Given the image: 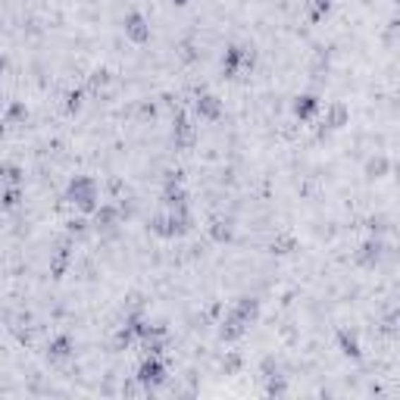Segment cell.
<instances>
[{
	"label": "cell",
	"mask_w": 400,
	"mask_h": 400,
	"mask_svg": "<svg viewBox=\"0 0 400 400\" xmlns=\"http://www.w3.org/2000/svg\"><path fill=\"white\" fill-rule=\"evenodd\" d=\"M66 200L78 210L82 216H91L100 203V191H97V181L91 176H72L66 185Z\"/></svg>",
	"instance_id": "obj_1"
},
{
	"label": "cell",
	"mask_w": 400,
	"mask_h": 400,
	"mask_svg": "<svg viewBox=\"0 0 400 400\" xmlns=\"http://www.w3.org/2000/svg\"><path fill=\"white\" fill-rule=\"evenodd\" d=\"M135 378H138V384H141V388L150 394V391H157V388H163V384H166L169 369H166V363L159 360L157 353H147L141 360V366H138V375Z\"/></svg>",
	"instance_id": "obj_2"
},
{
	"label": "cell",
	"mask_w": 400,
	"mask_h": 400,
	"mask_svg": "<svg viewBox=\"0 0 400 400\" xmlns=\"http://www.w3.org/2000/svg\"><path fill=\"white\" fill-rule=\"evenodd\" d=\"M172 144H176L178 150H188L198 144V128H194L191 116H188L185 110H178L176 116H172Z\"/></svg>",
	"instance_id": "obj_3"
},
{
	"label": "cell",
	"mask_w": 400,
	"mask_h": 400,
	"mask_svg": "<svg viewBox=\"0 0 400 400\" xmlns=\"http://www.w3.org/2000/svg\"><path fill=\"white\" fill-rule=\"evenodd\" d=\"M194 229V216L191 207H176V210H166V235L163 238H185L188 231Z\"/></svg>",
	"instance_id": "obj_4"
},
{
	"label": "cell",
	"mask_w": 400,
	"mask_h": 400,
	"mask_svg": "<svg viewBox=\"0 0 400 400\" xmlns=\"http://www.w3.org/2000/svg\"><path fill=\"white\" fill-rule=\"evenodd\" d=\"M388 253V244H384L382 235H369L366 241L360 244V250H356V263L366 266V269H375L382 263V257Z\"/></svg>",
	"instance_id": "obj_5"
},
{
	"label": "cell",
	"mask_w": 400,
	"mask_h": 400,
	"mask_svg": "<svg viewBox=\"0 0 400 400\" xmlns=\"http://www.w3.org/2000/svg\"><path fill=\"white\" fill-rule=\"evenodd\" d=\"M122 32H126V38L132 41V44H147L150 41V23L144 13H126V19H122Z\"/></svg>",
	"instance_id": "obj_6"
},
{
	"label": "cell",
	"mask_w": 400,
	"mask_h": 400,
	"mask_svg": "<svg viewBox=\"0 0 400 400\" xmlns=\"http://www.w3.org/2000/svg\"><path fill=\"white\" fill-rule=\"evenodd\" d=\"M222 113H225L222 97H216V94H210V91L198 94V100H194V116H198L200 122H219Z\"/></svg>",
	"instance_id": "obj_7"
},
{
	"label": "cell",
	"mask_w": 400,
	"mask_h": 400,
	"mask_svg": "<svg viewBox=\"0 0 400 400\" xmlns=\"http://www.w3.org/2000/svg\"><path fill=\"white\" fill-rule=\"evenodd\" d=\"M344 126H351V107L334 100V104L325 107V116H322V128L319 135H329V132H341Z\"/></svg>",
	"instance_id": "obj_8"
},
{
	"label": "cell",
	"mask_w": 400,
	"mask_h": 400,
	"mask_svg": "<svg viewBox=\"0 0 400 400\" xmlns=\"http://www.w3.org/2000/svg\"><path fill=\"white\" fill-rule=\"evenodd\" d=\"M235 316L241 319V322L250 329V325H257L260 322V316H263V303H260V297H253V294H244V297H238L235 301Z\"/></svg>",
	"instance_id": "obj_9"
},
{
	"label": "cell",
	"mask_w": 400,
	"mask_h": 400,
	"mask_svg": "<svg viewBox=\"0 0 400 400\" xmlns=\"http://www.w3.org/2000/svg\"><path fill=\"white\" fill-rule=\"evenodd\" d=\"M216 334H219L222 344H235V341H241L244 334H247V325L235 316V310H229V313H225V316L219 319V329H216Z\"/></svg>",
	"instance_id": "obj_10"
},
{
	"label": "cell",
	"mask_w": 400,
	"mask_h": 400,
	"mask_svg": "<svg viewBox=\"0 0 400 400\" xmlns=\"http://www.w3.org/2000/svg\"><path fill=\"white\" fill-rule=\"evenodd\" d=\"M291 110H294V116L301 122H313L319 113H322V100H319V94H297Z\"/></svg>",
	"instance_id": "obj_11"
},
{
	"label": "cell",
	"mask_w": 400,
	"mask_h": 400,
	"mask_svg": "<svg viewBox=\"0 0 400 400\" xmlns=\"http://www.w3.org/2000/svg\"><path fill=\"white\" fill-rule=\"evenodd\" d=\"M94 219H91V225L97 231H113L116 225L122 222V213H119V207H113V203H97V210H94Z\"/></svg>",
	"instance_id": "obj_12"
},
{
	"label": "cell",
	"mask_w": 400,
	"mask_h": 400,
	"mask_svg": "<svg viewBox=\"0 0 400 400\" xmlns=\"http://www.w3.org/2000/svg\"><path fill=\"white\" fill-rule=\"evenodd\" d=\"M72 353H75L72 334H54V338L47 341V360L50 363H63V360H69Z\"/></svg>",
	"instance_id": "obj_13"
},
{
	"label": "cell",
	"mask_w": 400,
	"mask_h": 400,
	"mask_svg": "<svg viewBox=\"0 0 400 400\" xmlns=\"http://www.w3.org/2000/svg\"><path fill=\"white\" fill-rule=\"evenodd\" d=\"M69 263H72V241L66 238V241H63L54 253H50V275H54V279H63V275H66V269H69Z\"/></svg>",
	"instance_id": "obj_14"
},
{
	"label": "cell",
	"mask_w": 400,
	"mask_h": 400,
	"mask_svg": "<svg viewBox=\"0 0 400 400\" xmlns=\"http://www.w3.org/2000/svg\"><path fill=\"white\" fill-rule=\"evenodd\" d=\"M241 75V44H229L222 54V78Z\"/></svg>",
	"instance_id": "obj_15"
},
{
	"label": "cell",
	"mask_w": 400,
	"mask_h": 400,
	"mask_svg": "<svg viewBox=\"0 0 400 400\" xmlns=\"http://www.w3.org/2000/svg\"><path fill=\"white\" fill-rule=\"evenodd\" d=\"M338 351L347 356V360H360L363 356V347H360V338L351 332V329H338Z\"/></svg>",
	"instance_id": "obj_16"
},
{
	"label": "cell",
	"mask_w": 400,
	"mask_h": 400,
	"mask_svg": "<svg viewBox=\"0 0 400 400\" xmlns=\"http://www.w3.org/2000/svg\"><path fill=\"white\" fill-rule=\"evenodd\" d=\"M210 238L216 244H231L235 241V222L231 219H213L210 222Z\"/></svg>",
	"instance_id": "obj_17"
},
{
	"label": "cell",
	"mask_w": 400,
	"mask_h": 400,
	"mask_svg": "<svg viewBox=\"0 0 400 400\" xmlns=\"http://www.w3.org/2000/svg\"><path fill=\"white\" fill-rule=\"evenodd\" d=\"M185 203H188V191H185V185H163V207H166V210L185 207Z\"/></svg>",
	"instance_id": "obj_18"
},
{
	"label": "cell",
	"mask_w": 400,
	"mask_h": 400,
	"mask_svg": "<svg viewBox=\"0 0 400 400\" xmlns=\"http://www.w3.org/2000/svg\"><path fill=\"white\" fill-rule=\"evenodd\" d=\"M391 172V159L384 157V154H375V157H369L366 159V178H384Z\"/></svg>",
	"instance_id": "obj_19"
},
{
	"label": "cell",
	"mask_w": 400,
	"mask_h": 400,
	"mask_svg": "<svg viewBox=\"0 0 400 400\" xmlns=\"http://www.w3.org/2000/svg\"><path fill=\"white\" fill-rule=\"evenodd\" d=\"M23 200H25L23 185H4V188H0V207H4V210H16Z\"/></svg>",
	"instance_id": "obj_20"
},
{
	"label": "cell",
	"mask_w": 400,
	"mask_h": 400,
	"mask_svg": "<svg viewBox=\"0 0 400 400\" xmlns=\"http://www.w3.org/2000/svg\"><path fill=\"white\" fill-rule=\"evenodd\" d=\"M25 119H28L25 100H13V104L6 107V113H4V122H6V126H16V122H25Z\"/></svg>",
	"instance_id": "obj_21"
},
{
	"label": "cell",
	"mask_w": 400,
	"mask_h": 400,
	"mask_svg": "<svg viewBox=\"0 0 400 400\" xmlns=\"http://www.w3.org/2000/svg\"><path fill=\"white\" fill-rule=\"evenodd\" d=\"M132 341H135V332H132V325H122L119 332L113 334V351H128V347H132Z\"/></svg>",
	"instance_id": "obj_22"
},
{
	"label": "cell",
	"mask_w": 400,
	"mask_h": 400,
	"mask_svg": "<svg viewBox=\"0 0 400 400\" xmlns=\"http://www.w3.org/2000/svg\"><path fill=\"white\" fill-rule=\"evenodd\" d=\"M297 250V238L294 235H279L272 241V253H279V257H288V253Z\"/></svg>",
	"instance_id": "obj_23"
},
{
	"label": "cell",
	"mask_w": 400,
	"mask_h": 400,
	"mask_svg": "<svg viewBox=\"0 0 400 400\" xmlns=\"http://www.w3.org/2000/svg\"><path fill=\"white\" fill-rule=\"evenodd\" d=\"M332 6H334V0H310V19L313 23H322L332 13Z\"/></svg>",
	"instance_id": "obj_24"
},
{
	"label": "cell",
	"mask_w": 400,
	"mask_h": 400,
	"mask_svg": "<svg viewBox=\"0 0 400 400\" xmlns=\"http://www.w3.org/2000/svg\"><path fill=\"white\" fill-rule=\"evenodd\" d=\"M107 85H110V72H107V69H94L91 78H88V91L91 94H100Z\"/></svg>",
	"instance_id": "obj_25"
},
{
	"label": "cell",
	"mask_w": 400,
	"mask_h": 400,
	"mask_svg": "<svg viewBox=\"0 0 400 400\" xmlns=\"http://www.w3.org/2000/svg\"><path fill=\"white\" fill-rule=\"evenodd\" d=\"M82 107H85V91H82V88L69 91V94H66V113H69V116H78V113H82Z\"/></svg>",
	"instance_id": "obj_26"
},
{
	"label": "cell",
	"mask_w": 400,
	"mask_h": 400,
	"mask_svg": "<svg viewBox=\"0 0 400 400\" xmlns=\"http://www.w3.org/2000/svg\"><path fill=\"white\" fill-rule=\"evenodd\" d=\"M266 394H269V397H281V394H288L285 375H272V378H266Z\"/></svg>",
	"instance_id": "obj_27"
},
{
	"label": "cell",
	"mask_w": 400,
	"mask_h": 400,
	"mask_svg": "<svg viewBox=\"0 0 400 400\" xmlns=\"http://www.w3.org/2000/svg\"><path fill=\"white\" fill-rule=\"evenodd\" d=\"M4 172H6V185H23L25 181V169L19 163H4Z\"/></svg>",
	"instance_id": "obj_28"
},
{
	"label": "cell",
	"mask_w": 400,
	"mask_h": 400,
	"mask_svg": "<svg viewBox=\"0 0 400 400\" xmlns=\"http://www.w3.org/2000/svg\"><path fill=\"white\" fill-rule=\"evenodd\" d=\"M272 375H279V363H275V356H266L263 363H260V378H272Z\"/></svg>",
	"instance_id": "obj_29"
},
{
	"label": "cell",
	"mask_w": 400,
	"mask_h": 400,
	"mask_svg": "<svg viewBox=\"0 0 400 400\" xmlns=\"http://www.w3.org/2000/svg\"><path fill=\"white\" fill-rule=\"evenodd\" d=\"M257 66V50L253 47H241V72H250Z\"/></svg>",
	"instance_id": "obj_30"
},
{
	"label": "cell",
	"mask_w": 400,
	"mask_h": 400,
	"mask_svg": "<svg viewBox=\"0 0 400 400\" xmlns=\"http://www.w3.org/2000/svg\"><path fill=\"white\" fill-rule=\"evenodd\" d=\"M88 219H85V216H75V219H69L66 222V229H69V235H85V231H88Z\"/></svg>",
	"instance_id": "obj_31"
},
{
	"label": "cell",
	"mask_w": 400,
	"mask_h": 400,
	"mask_svg": "<svg viewBox=\"0 0 400 400\" xmlns=\"http://www.w3.org/2000/svg\"><path fill=\"white\" fill-rule=\"evenodd\" d=\"M147 225H150V231H154V235L163 238V235H166V213H154Z\"/></svg>",
	"instance_id": "obj_32"
},
{
	"label": "cell",
	"mask_w": 400,
	"mask_h": 400,
	"mask_svg": "<svg viewBox=\"0 0 400 400\" xmlns=\"http://www.w3.org/2000/svg\"><path fill=\"white\" fill-rule=\"evenodd\" d=\"M384 229H391L384 216H372V219H369V231H372V235H382Z\"/></svg>",
	"instance_id": "obj_33"
},
{
	"label": "cell",
	"mask_w": 400,
	"mask_h": 400,
	"mask_svg": "<svg viewBox=\"0 0 400 400\" xmlns=\"http://www.w3.org/2000/svg\"><path fill=\"white\" fill-rule=\"evenodd\" d=\"M181 181H185V172H181V169H169V172H166L163 185H181Z\"/></svg>",
	"instance_id": "obj_34"
},
{
	"label": "cell",
	"mask_w": 400,
	"mask_h": 400,
	"mask_svg": "<svg viewBox=\"0 0 400 400\" xmlns=\"http://www.w3.org/2000/svg\"><path fill=\"white\" fill-rule=\"evenodd\" d=\"M235 369H241V356L229 353V356H225V372H235Z\"/></svg>",
	"instance_id": "obj_35"
},
{
	"label": "cell",
	"mask_w": 400,
	"mask_h": 400,
	"mask_svg": "<svg viewBox=\"0 0 400 400\" xmlns=\"http://www.w3.org/2000/svg\"><path fill=\"white\" fill-rule=\"evenodd\" d=\"M141 116H150V119H154V116H157V107H154V104H144V107H141Z\"/></svg>",
	"instance_id": "obj_36"
},
{
	"label": "cell",
	"mask_w": 400,
	"mask_h": 400,
	"mask_svg": "<svg viewBox=\"0 0 400 400\" xmlns=\"http://www.w3.org/2000/svg\"><path fill=\"white\" fill-rule=\"evenodd\" d=\"M6 185V172H4V163H0V188Z\"/></svg>",
	"instance_id": "obj_37"
},
{
	"label": "cell",
	"mask_w": 400,
	"mask_h": 400,
	"mask_svg": "<svg viewBox=\"0 0 400 400\" xmlns=\"http://www.w3.org/2000/svg\"><path fill=\"white\" fill-rule=\"evenodd\" d=\"M188 4H191V0H172V6H178V10L181 6H188Z\"/></svg>",
	"instance_id": "obj_38"
},
{
	"label": "cell",
	"mask_w": 400,
	"mask_h": 400,
	"mask_svg": "<svg viewBox=\"0 0 400 400\" xmlns=\"http://www.w3.org/2000/svg\"><path fill=\"white\" fill-rule=\"evenodd\" d=\"M4 135H6V122L0 119V141H4Z\"/></svg>",
	"instance_id": "obj_39"
},
{
	"label": "cell",
	"mask_w": 400,
	"mask_h": 400,
	"mask_svg": "<svg viewBox=\"0 0 400 400\" xmlns=\"http://www.w3.org/2000/svg\"><path fill=\"white\" fill-rule=\"evenodd\" d=\"M6 69V60H0V72H4Z\"/></svg>",
	"instance_id": "obj_40"
}]
</instances>
